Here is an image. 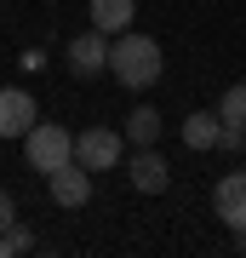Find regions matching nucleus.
I'll use <instances>...</instances> for the list:
<instances>
[{
  "label": "nucleus",
  "instance_id": "1",
  "mask_svg": "<svg viewBox=\"0 0 246 258\" xmlns=\"http://www.w3.org/2000/svg\"><path fill=\"white\" fill-rule=\"evenodd\" d=\"M160 69H166V52H160L155 35H126V29H120V35L109 40V75L120 86L143 92V86L160 81Z\"/></svg>",
  "mask_w": 246,
  "mask_h": 258
},
{
  "label": "nucleus",
  "instance_id": "2",
  "mask_svg": "<svg viewBox=\"0 0 246 258\" xmlns=\"http://www.w3.org/2000/svg\"><path fill=\"white\" fill-rule=\"evenodd\" d=\"M23 161L35 166V172H52V166H63V161H74V132H63V126H29L23 132Z\"/></svg>",
  "mask_w": 246,
  "mask_h": 258
},
{
  "label": "nucleus",
  "instance_id": "3",
  "mask_svg": "<svg viewBox=\"0 0 246 258\" xmlns=\"http://www.w3.org/2000/svg\"><path fill=\"white\" fill-rule=\"evenodd\" d=\"M120 155H126V132H115V126L74 132V161H80L86 172H109V166H120Z\"/></svg>",
  "mask_w": 246,
  "mask_h": 258
},
{
  "label": "nucleus",
  "instance_id": "4",
  "mask_svg": "<svg viewBox=\"0 0 246 258\" xmlns=\"http://www.w3.org/2000/svg\"><path fill=\"white\" fill-rule=\"evenodd\" d=\"M63 63L74 81H98L103 69H109V35L103 29H86V35H74L69 46H63Z\"/></svg>",
  "mask_w": 246,
  "mask_h": 258
},
{
  "label": "nucleus",
  "instance_id": "5",
  "mask_svg": "<svg viewBox=\"0 0 246 258\" xmlns=\"http://www.w3.org/2000/svg\"><path fill=\"white\" fill-rule=\"evenodd\" d=\"M46 195H52L57 207H86L92 201V172H86L80 161L52 166V172H46Z\"/></svg>",
  "mask_w": 246,
  "mask_h": 258
},
{
  "label": "nucleus",
  "instance_id": "6",
  "mask_svg": "<svg viewBox=\"0 0 246 258\" xmlns=\"http://www.w3.org/2000/svg\"><path fill=\"white\" fill-rule=\"evenodd\" d=\"M35 120H40V109L23 86H0V138H23Z\"/></svg>",
  "mask_w": 246,
  "mask_h": 258
},
{
  "label": "nucleus",
  "instance_id": "7",
  "mask_svg": "<svg viewBox=\"0 0 246 258\" xmlns=\"http://www.w3.org/2000/svg\"><path fill=\"white\" fill-rule=\"evenodd\" d=\"M132 189H137V195H166V189H172V166L160 161L155 144H143V149L132 155Z\"/></svg>",
  "mask_w": 246,
  "mask_h": 258
},
{
  "label": "nucleus",
  "instance_id": "8",
  "mask_svg": "<svg viewBox=\"0 0 246 258\" xmlns=\"http://www.w3.org/2000/svg\"><path fill=\"white\" fill-rule=\"evenodd\" d=\"M212 207L229 230H246V172H223L218 189H212Z\"/></svg>",
  "mask_w": 246,
  "mask_h": 258
},
{
  "label": "nucleus",
  "instance_id": "9",
  "mask_svg": "<svg viewBox=\"0 0 246 258\" xmlns=\"http://www.w3.org/2000/svg\"><path fill=\"white\" fill-rule=\"evenodd\" d=\"M132 18H137V0H92V29H103V35L132 29Z\"/></svg>",
  "mask_w": 246,
  "mask_h": 258
},
{
  "label": "nucleus",
  "instance_id": "10",
  "mask_svg": "<svg viewBox=\"0 0 246 258\" xmlns=\"http://www.w3.org/2000/svg\"><path fill=\"white\" fill-rule=\"evenodd\" d=\"M218 126H223L218 115H206V109H195L189 120H183V144H189L195 155H206V149H218Z\"/></svg>",
  "mask_w": 246,
  "mask_h": 258
},
{
  "label": "nucleus",
  "instance_id": "11",
  "mask_svg": "<svg viewBox=\"0 0 246 258\" xmlns=\"http://www.w3.org/2000/svg\"><path fill=\"white\" fill-rule=\"evenodd\" d=\"M126 144H160V109H149V103H137V109L126 115Z\"/></svg>",
  "mask_w": 246,
  "mask_h": 258
},
{
  "label": "nucleus",
  "instance_id": "12",
  "mask_svg": "<svg viewBox=\"0 0 246 258\" xmlns=\"http://www.w3.org/2000/svg\"><path fill=\"white\" fill-rule=\"evenodd\" d=\"M218 120H223V126H240V132H246V81H235V86L223 92V103H218Z\"/></svg>",
  "mask_w": 246,
  "mask_h": 258
},
{
  "label": "nucleus",
  "instance_id": "13",
  "mask_svg": "<svg viewBox=\"0 0 246 258\" xmlns=\"http://www.w3.org/2000/svg\"><path fill=\"white\" fill-rule=\"evenodd\" d=\"M29 247H35V235H29L23 224H12V230H0V258H6V252H29Z\"/></svg>",
  "mask_w": 246,
  "mask_h": 258
},
{
  "label": "nucleus",
  "instance_id": "14",
  "mask_svg": "<svg viewBox=\"0 0 246 258\" xmlns=\"http://www.w3.org/2000/svg\"><path fill=\"white\" fill-rule=\"evenodd\" d=\"M240 144H246L240 126H218V149H240Z\"/></svg>",
  "mask_w": 246,
  "mask_h": 258
},
{
  "label": "nucleus",
  "instance_id": "15",
  "mask_svg": "<svg viewBox=\"0 0 246 258\" xmlns=\"http://www.w3.org/2000/svg\"><path fill=\"white\" fill-rule=\"evenodd\" d=\"M12 224H18V207H12V195L0 189V230H12Z\"/></svg>",
  "mask_w": 246,
  "mask_h": 258
}]
</instances>
